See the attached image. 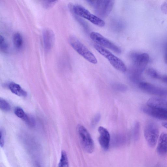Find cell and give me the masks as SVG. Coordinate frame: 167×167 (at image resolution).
Returning <instances> with one entry per match:
<instances>
[{
  "label": "cell",
  "instance_id": "7c38bea8",
  "mask_svg": "<svg viewBox=\"0 0 167 167\" xmlns=\"http://www.w3.org/2000/svg\"><path fill=\"white\" fill-rule=\"evenodd\" d=\"M98 131L100 134L98 140L101 146L104 150H108L110 140V136L109 132L102 126L99 127Z\"/></svg>",
  "mask_w": 167,
  "mask_h": 167
},
{
  "label": "cell",
  "instance_id": "8fae6325",
  "mask_svg": "<svg viewBox=\"0 0 167 167\" xmlns=\"http://www.w3.org/2000/svg\"><path fill=\"white\" fill-rule=\"evenodd\" d=\"M141 109L143 113L149 116L159 119L167 120V113L163 110L148 106H143Z\"/></svg>",
  "mask_w": 167,
  "mask_h": 167
},
{
  "label": "cell",
  "instance_id": "d6986e66",
  "mask_svg": "<svg viewBox=\"0 0 167 167\" xmlns=\"http://www.w3.org/2000/svg\"><path fill=\"white\" fill-rule=\"evenodd\" d=\"M14 113L17 117L23 120L27 116L23 110L19 107H17L15 109Z\"/></svg>",
  "mask_w": 167,
  "mask_h": 167
},
{
  "label": "cell",
  "instance_id": "9a60e30c",
  "mask_svg": "<svg viewBox=\"0 0 167 167\" xmlns=\"http://www.w3.org/2000/svg\"><path fill=\"white\" fill-rule=\"evenodd\" d=\"M9 87L11 92L21 97H25L27 93L17 84L12 82L9 84Z\"/></svg>",
  "mask_w": 167,
  "mask_h": 167
},
{
  "label": "cell",
  "instance_id": "277c9868",
  "mask_svg": "<svg viewBox=\"0 0 167 167\" xmlns=\"http://www.w3.org/2000/svg\"><path fill=\"white\" fill-rule=\"evenodd\" d=\"M96 50L107 58L110 64L119 71L125 72L127 70L126 66L122 60L114 55L110 51L96 44L94 45Z\"/></svg>",
  "mask_w": 167,
  "mask_h": 167
},
{
  "label": "cell",
  "instance_id": "4dcf8cb0",
  "mask_svg": "<svg viewBox=\"0 0 167 167\" xmlns=\"http://www.w3.org/2000/svg\"><path fill=\"white\" fill-rule=\"evenodd\" d=\"M162 125L164 127L167 129V122L163 123Z\"/></svg>",
  "mask_w": 167,
  "mask_h": 167
},
{
  "label": "cell",
  "instance_id": "7402d4cb",
  "mask_svg": "<svg viewBox=\"0 0 167 167\" xmlns=\"http://www.w3.org/2000/svg\"><path fill=\"white\" fill-rule=\"evenodd\" d=\"M57 2L56 1H44L43 2L42 4L44 8L48 9L54 6Z\"/></svg>",
  "mask_w": 167,
  "mask_h": 167
},
{
  "label": "cell",
  "instance_id": "ba28073f",
  "mask_svg": "<svg viewBox=\"0 0 167 167\" xmlns=\"http://www.w3.org/2000/svg\"><path fill=\"white\" fill-rule=\"evenodd\" d=\"M89 36L93 41L100 46L108 48L118 54L121 53L122 51L119 47L99 33L92 32L90 34Z\"/></svg>",
  "mask_w": 167,
  "mask_h": 167
},
{
  "label": "cell",
  "instance_id": "9c48e42d",
  "mask_svg": "<svg viewBox=\"0 0 167 167\" xmlns=\"http://www.w3.org/2000/svg\"><path fill=\"white\" fill-rule=\"evenodd\" d=\"M139 87L144 92L151 94L164 96L167 94V91L165 89L157 87L147 82H140L139 84Z\"/></svg>",
  "mask_w": 167,
  "mask_h": 167
},
{
  "label": "cell",
  "instance_id": "44dd1931",
  "mask_svg": "<svg viewBox=\"0 0 167 167\" xmlns=\"http://www.w3.org/2000/svg\"><path fill=\"white\" fill-rule=\"evenodd\" d=\"M0 108L5 111H9L10 110V106L8 102L2 98L0 99Z\"/></svg>",
  "mask_w": 167,
  "mask_h": 167
},
{
  "label": "cell",
  "instance_id": "7a4b0ae2",
  "mask_svg": "<svg viewBox=\"0 0 167 167\" xmlns=\"http://www.w3.org/2000/svg\"><path fill=\"white\" fill-rule=\"evenodd\" d=\"M86 2L92 7L97 17L100 18L108 17L115 3V1L112 0L87 1Z\"/></svg>",
  "mask_w": 167,
  "mask_h": 167
},
{
  "label": "cell",
  "instance_id": "e0dca14e",
  "mask_svg": "<svg viewBox=\"0 0 167 167\" xmlns=\"http://www.w3.org/2000/svg\"><path fill=\"white\" fill-rule=\"evenodd\" d=\"M58 167H69L67 155L65 151L63 150L62 151Z\"/></svg>",
  "mask_w": 167,
  "mask_h": 167
},
{
  "label": "cell",
  "instance_id": "2e32d148",
  "mask_svg": "<svg viewBox=\"0 0 167 167\" xmlns=\"http://www.w3.org/2000/svg\"><path fill=\"white\" fill-rule=\"evenodd\" d=\"M13 40L15 48L18 49H21L23 44V38L21 33L18 32L14 33L13 37Z\"/></svg>",
  "mask_w": 167,
  "mask_h": 167
},
{
  "label": "cell",
  "instance_id": "3957f363",
  "mask_svg": "<svg viewBox=\"0 0 167 167\" xmlns=\"http://www.w3.org/2000/svg\"><path fill=\"white\" fill-rule=\"evenodd\" d=\"M69 42L72 48L84 58L92 64L97 63V60L94 55L76 37L70 36Z\"/></svg>",
  "mask_w": 167,
  "mask_h": 167
},
{
  "label": "cell",
  "instance_id": "5bb4252c",
  "mask_svg": "<svg viewBox=\"0 0 167 167\" xmlns=\"http://www.w3.org/2000/svg\"><path fill=\"white\" fill-rule=\"evenodd\" d=\"M158 154L164 156L167 154V134L163 133L159 138L157 147Z\"/></svg>",
  "mask_w": 167,
  "mask_h": 167
},
{
  "label": "cell",
  "instance_id": "83f0119b",
  "mask_svg": "<svg viewBox=\"0 0 167 167\" xmlns=\"http://www.w3.org/2000/svg\"><path fill=\"white\" fill-rule=\"evenodd\" d=\"M161 9L163 13L167 14V1L162 4L161 7Z\"/></svg>",
  "mask_w": 167,
  "mask_h": 167
},
{
  "label": "cell",
  "instance_id": "52a82bcc",
  "mask_svg": "<svg viewBox=\"0 0 167 167\" xmlns=\"http://www.w3.org/2000/svg\"><path fill=\"white\" fill-rule=\"evenodd\" d=\"M77 131L84 149L88 153H92L94 149V144L87 129L83 126L79 124L77 127Z\"/></svg>",
  "mask_w": 167,
  "mask_h": 167
},
{
  "label": "cell",
  "instance_id": "4316f807",
  "mask_svg": "<svg viewBox=\"0 0 167 167\" xmlns=\"http://www.w3.org/2000/svg\"><path fill=\"white\" fill-rule=\"evenodd\" d=\"M0 135H1V138H0V146L1 147H3L4 146L5 142L4 135L3 132L2 130L0 132Z\"/></svg>",
  "mask_w": 167,
  "mask_h": 167
},
{
  "label": "cell",
  "instance_id": "5b68a950",
  "mask_svg": "<svg viewBox=\"0 0 167 167\" xmlns=\"http://www.w3.org/2000/svg\"><path fill=\"white\" fill-rule=\"evenodd\" d=\"M144 135L148 145L154 147L159 136V129L157 124L152 121H149L144 129Z\"/></svg>",
  "mask_w": 167,
  "mask_h": 167
},
{
  "label": "cell",
  "instance_id": "ac0fdd59",
  "mask_svg": "<svg viewBox=\"0 0 167 167\" xmlns=\"http://www.w3.org/2000/svg\"><path fill=\"white\" fill-rule=\"evenodd\" d=\"M9 49L8 45L4 37L0 36V50L3 53H6Z\"/></svg>",
  "mask_w": 167,
  "mask_h": 167
},
{
  "label": "cell",
  "instance_id": "6da1fadb",
  "mask_svg": "<svg viewBox=\"0 0 167 167\" xmlns=\"http://www.w3.org/2000/svg\"><path fill=\"white\" fill-rule=\"evenodd\" d=\"M68 8L73 15L85 18L98 27H103L105 25V23L102 19L91 13L81 5L70 3Z\"/></svg>",
  "mask_w": 167,
  "mask_h": 167
},
{
  "label": "cell",
  "instance_id": "cb8c5ba5",
  "mask_svg": "<svg viewBox=\"0 0 167 167\" xmlns=\"http://www.w3.org/2000/svg\"><path fill=\"white\" fill-rule=\"evenodd\" d=\"M140 132V124L137 122L136 123L135 125L134 131V138L136 140H137L139 138Z\"/></svg>",
  "mask_w": 167,
  "mask_h": 167
},
{
  "label": "cell",
  "instance_id": "8992f818",
  "mask_svg": "<svg viewBox=\"0 0 167 167\" xmlns=\"http://www.w3.org/2000/svg\"><path fill=\"white\" fill-rule=\"evenodd\" d=\"M130 58L133 64L134 72L140 74L145 70L149 62L150 58L145 53H132L130 55Z\"/></svg>",
  "mask_w": 167,
  "mask_h": 167
},
{
  "label": "cell",
  "instance_id": "f546056e",
  "mask_svg": "<svg viewBox=\"0 0 167 167\" xmlns=\"http://www.w3.org/2000/svg\"><path fill=\"white\" fill-rule=\"evenodd\" d=\"M160 79L164 82L167 84V76H164L161 77Z\"/></svg>",
  "mask_w": 167,
  "mask_h": 167
},
{
  "label": "cell",
  "instance_id": "f1b7e54d",
  "mask_svg": "<svg viewBox=\"0 0 167 167\" xmlns=\"http://www.w3.org/2000/svg\"><path fill=\"white\" fill-rule=\"evenodd\" d=\"M164 61L165 63L167 64V44L166 47L165 52L164 56Z\"/></svg>",
  "mask_w": 167,
  "mask_h": 167
},
{
  "label": "cell",
  "instance_id": "30bf717a",
  "mask_svg": "<svg viewBox=\"0 0 167 167\" xmlns=\"http://www.w3.org/2000/svg\"><path fill=\"white\" fill-rule=\"evenodd\" d=\"M42 35L44 50L48 52L53 46L55 40V34L51 29L47 28L43 30Z\"/></svg>",
  "mask_w": 167,
  "mask_h": 167
},
{
  "label": "cell",
  "instance_id": "4fadbf2b",
  "mask_svg": "<svg viewBox=\"0 0 167 167\" xmlns=\"http://www.w3.org/2000/svg\"><path fill=\"white\" fill-rule=\"evenodd\" d=\"M147 105L150 108L163 110L167 113V100L159 98H152L149 99Z\"/></svg>",
  "mask_w": 167,
  "mask_h": 167
},
{
  "label": "cell",
  "instance_id": "484cf974",
  "mask_svg": "<svg viewBox=\"0 0 167 167\" xmlns=\"http://www.w3.org/2000/svg\"><path fill=\"white\" fill-rule=\"evenodd\" d=\"M101 119V116L100 114H97L94 116L92 121V125L93 127L96 126L100 121Z\"/></svg>",
  "mask_w": 167,
  "mask_h": 167
},
{
  "label": "cell",
  "instance_id": "ffe728a7",
  "mask_svg": "<svg viewBox=\"0 0 167 167\" xmlns=\"http://www.w3.org/2000/svg\"><path fill=\"white\" fill-rule=\"evenodd\" d=\"M147 73L149 77L153 78L160 79L161 77L157 72L153 68H149L148 69Z\"/></svg>",
  "mask_w": 167,
  "mask_h": 167
},
{
  "label": "cell",
  "instance_id": "d4e9b609",
  "mask_svg": "<svg viewBox=\"0 0 167 167\" xmlns=\"http://www.w3.org/2000/svg\"><path fill=\"white\" fill-rule=\"evenodd\" d=\"M24 121L30 127H34L35 125V121L34 119L33 118L28 116Z\"/></svg>",
  "mask_w": 167,
  "mask_h": 167
},
{
  "label": "cell",
  "instance_id": "603a6c76",
  "mask_svg": "<svg viewBox=\"0 0 167 167\" xmlns=\"http://www.w3.org/2000/svg\"><path fill=\"white\" fill-rule=\"evenodd\" d=\"M73 16L74 18L84 28L86 31H88L89 27L86 23L80 17H79L75 15H73Z\"/></svg>",
  "mask_w": 167,
  "mask_h": 167
}]
</instances>
